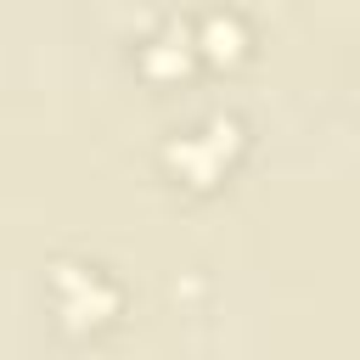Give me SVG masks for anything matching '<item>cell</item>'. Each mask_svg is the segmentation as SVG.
<instances>
[{
  "instance_id": "obj_1",
  "label": "cell",
  "mask_w": 360,
  "mask_h": 360,
  "mask_svg": "<svg viewBox=\"0 0 360 360\" xmlns=\"http://www.w3.org/2000/svg\"><path fill=\"white\" fill-rule=\"evenodd\" d=\"M51 298H56V315L68 326H101L118 309V287L96 264H73V259L51 264Z\"/></svg>"
},
{
  "instance_id": "obj_2",
  "label": "cell",
  "mask_w": 360,
  "mask_h": 360,
  "mask_svg": "<svg viewBox=\"0 0 360 360\" xmlns=\"http://www.w3.org/2000/svg\"><path fill=\"white\" fill-rule=\"evenodd\" d=\"M236 146V124L231 118H208L202 129H186L180 141H169V163L186 174V180H208Z\"/></svg>"
},
{
  "instance_id": "obj_3",
  "label": "cell",
  "mask_w": 360,
  "mask_h": 360,
  "mask_svg": "<svg viewBox=\"0 0 360 360\" xmlns=\"http://www.w3.org/2000/svg\"><path fill=\"white\" fill-rule=\"evenodd\" d=\"M186 56H191V34H186L180 22H169L152 45H141L146 73H186Z\"/></svg>"
},
{
  "instance_id": "obj_4",
  "label": "cell",
  "mask_w": 360,
  "mask_h": 360,
  "mask_svg": "<svg viewBox=\"0 0 360 360\" xmlns=\"http://www.w3.org/2000/svg\"><path fill=\"white\" fill-rule=\"evenodd\" d=\"M202 51H214V56H236V51H242V22L214 11V17L202 22Z\"/></svg>"
}]
</instances>
